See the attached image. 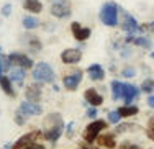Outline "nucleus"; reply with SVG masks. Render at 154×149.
<instances>
[{"label":"nucleus","mask_w":154,"mask_h":149,"mask_svg":"<svg viewBox=\"0 0 154 149\" xmlns=\"http://www.w3.org/2000/svg\"><path fill=\"white\" fill-rule=\"evenodd\" d=\"M45 128H43V138L49 143H56L57 139L64 133V120H62L61 113H49L45 118Z\"/></svg>","instance_id":"1"},{"label":"nucleus","mask_w":154,"mask_h":149,"mask_svg":"<svg viewBox=\"0 0 154 149\" xmlns=\"http://www.w3.org/2000/svg\"><path fill=\"white\" fill-rule=\"evenodd\" d=\"M107 121L105 120H94V121H90L89 125L85 126V129H84L82 133V138L85 143L92 144L97 141V138L100 136V133L103 131V129H107Z\"/></svg>","instance_id":"2"},{"label":"nucleus","mask_w":154,"mask_h":149,"mask_svg":"<svg viewBox=\"0 0 154 149\" xmlns=\"http://www.w3.org/2000/svg\"><path fill=\"white\" fill-rule=\"evenodd\" d=\"M118 12L120 7L113 2H107L103 3L100 10V21L107 26H116L118 25Z\"/></svg>","instance_id":"3"},{"label":"nucleus","mask_w":154,"mask_h":149,"mask_svg":"<svg viewBox=\"0 0 154 149\" xmlns=\"http://www.w3.org/2000/svg\"><path fill=\"white\" fill-rule=\"evenodd\" d=\"M33 79L39 84H45V82H54L56 79V74H54L53 67L46 62H38L35 67H33V72H31Z\"/></svg>","instance_id":"4"},{"label":"nucleus","mask_w":154,"mask_h":149,"mask_svg":"<svg viewBox=\"0 0 154 149\" xmlns=\"http://www.w3.org/2000/svg\"><path fill=\"white\" fill-rule=\"evenodd\" d=\"M72 13V7L69 0H53L51 2V15L56 18H67Z\"/></svg>","instance_id":"5"},{"label":"nucleus","mask_w":154,"mask_h":149,"mask_svg":"<svg viewBox=\"0 0 154 149\" xmlns=\"http://www.w3.org/2000/svg\"><path fill=\"white\" fill-rule=\"evenodd\" d=\"M39 138H43V131H30V133H25L23 136H20L15 143L12 144V149H26L28 146H31V144H35L36 141L39 139Z\"/></svg>","instance_id":"6"},{"label":"nucleus","mask_w":154,"mask_h":149,"mask_svg":"<svg viewBox=\"0 0 154 149\" xmlns=\"http://www.w3.org/2000/svg\"><path fill=\"white\" fill-rule=\"evenodd\" d=\"M82 77H84V72L82 71H71V74H66L64 77H62V85H64L66 90H69V92H74L77 90V87H79V84L82 82Z\"/></svg>","instance_id":"7"},{"label":"nucleus","mask_w":154,"mask_h":149,"mask_svg":"<svg viewBox=\"0 0 154 149\" xmlns=\"http://www.w3.org/2000/svg\"><path fill=\"white\" fill-rule=\"evenodd\" d=\"M8 59H10V62H12V66L25 69V71H26V69L35 67L33 59H31V57H28L26 54H23V53H12V54H8Z\"/></svg>","instance_id":"8"},{"label":"nucleus","mask_w":154,"mask_h":149,"mask_svg":"<svg viewBox=\"0 0 154 149\" xmlns=\"http://www.w3.org/2000/svg\"><path fill=\"white\" fill-rule=\"evenodd\" d=\"M43 95V87L39 82H33L25 89V97H26V102H31V103H39Z\"/></svg>","instance_id":"9"},{"label":"nucleus","mask_w":154,"mask_h":149,"mask_svg":"<svg viewBox=\"0 0 154 149\" xmlns=\"http://www.w3.org/2000/svg\"><path fill=\"white\" fill-rule=\"evenodd\" d=\"M18 110L21 111L25 116H36V115H41L43 113V107L39 103H31V102H21L20 107H18Z\"/></svg>","instance_id":"10"},{"label":"nucleus","mask_w":154,"mask_h":149,"mask_svg":"<svg viewBox=\"0 0 154 149\" xmlns=\"http://www.w3.org/2000/svg\"><path fill=\"white\" fill-rule=\"evenodd\" d=\"M71 31H72V36H74L77 41H85V39H89L90 35H92V30H90V28L82 26V25L77 23V21H74V23L71 25Z\"/></svg>","instance_id":"11"},{"label":"nucleus","mask_w":154,"mask_h":149,"mask_svg":"<svg viewBox=\"0 0 154 149\" xmlns=\"http://www.w3.org/2000/svg\"><path fill=\"white\" fill-rule=\"evenodd\" d=\"M82 59V53H80L79 49H64L61 53V61L64 64H69V66H72V64H77L79 61Z\"/></svg>","instance_id":"12"},{"label":"nucleus","mask_w":154,"mask_h":149,"mask_svg":"<svg viewBox=\"0 0 154 149\" xmlns=\"http://www.w3.org/2000/svg\"><path fill=\"white\" fill-rule=\"evenodd\" d=\"M139 92H141V90H139L136 85H133V84H125L123 85V100H125V103L131 105L133 100H136L139 97Z\"/></svg>","instance_id":"13"},{"label":"nucleus","mask_w":154,"mask_h":149,"mask_svg":"<svg viewBox=\"0 0 154 149\" xmlns=\"http://www.w3.org/2000/svg\"><path fill=\"white\" fill-rule=\"evenodd\" d=\"M84 99H85V102L90 107H100V105L103 103V97H102L95 89H87L85 92H84Z\"/></svg>","instance_id":"14"},{"label":"nucleus","mask_w":154,"mask_h":149,"mask_svg":"<svg viewBox=\"0 0 154 149\" xmlns=\"http://www.w3.org/2000/svg\"><path fill=\"white\" fill-rule=\"evenodd\" d=\"M98 146L105 147V149H115L116 147V139H115V133H103L97 138Z\"/></svg>","instance_id":"15"},{"label":"nucleus","mask_w":154,"mask_h":149,"mask_svg":"<svg viewBox=\"0 0 154 149\" xmlns=\"http://www.w3.org/2000/svg\"><path fill=\"white\" fill-rule=\"evenodd\" d=\"M122 30L128 35H133V33H136V31H139V25L131 15L125 13V21L122 23Z\"/></svg>","instance_id":"16"},{"label":"nucleus","mask_w":154,"mask_h":149,"mask_svg":"<svg viewBox=\"0 0 154 149\" xmlns=\"http://www.w3.org/2000/svg\"><path fill=\"white\" fill-rule=\"evenodd\" d=\"M8 79L12 81V84H17L18 87H23L25 79H26V72H25V69H20V67L10 69V75H8Z\"/></svg>","instance_id":"17"},{"label":"nucleus","mask_w":154,"mask_h":149,"mask_svg":"<svg viewBox=\"0 0 154 149\" xmlns=\"http://www.w3.org/2000/svg\"><path fill=\"white\" fill-rule=\"evenodd\" d=\"M0 89L3 90L5 95L12 97V99H15V97H17V92H15V89H13V84L8 79V75H2V77H0Z\"/></svg>","instance_id":"18"},{"label":"nucleus","mask_w":154,"mask_h":149,"mask_svg":"<svg viewBox=\"0 0 154 149\" xmlns=\"http://www.w3.org/2000/svg\"><path fill=\"white\" fill-rule=\"evenodd\" d=\"M87 72H89L90 79L95 81V82L103 81V77H105V71H103V67H102L100 64H92V66H89Z\"/></svg>","instance_id":"19"},{"label":"nucleus","mask_w":154,"mask_h":149,"mask_svg":"<svg viewBox=\"0 0 154 149\" xmlns=\"http://www.w3.org/2000/svg\"><path fill=\"white\" fill-rule=\"evenodd\" d=\"M116 111L120 113L122 118H130V116H136L139 113V108L136 105H123V107H118Z\"/></svg>","instance_id":"20"},{"label":"nucleus","mask_w":154,"mask_h":149,"mask_svg":"<svg viewBox=\"0 0 154 149\" xmlns=\"http://www.w3.org/2000/svg\"><path fill=\"white\" fill-rule=\"evenodd\" d=\"M23 7L31 13H39L43 10V3L39 0H23Z\"/></svg>","instance_id":"21"},{"label":"nucleus","mask_w":154,"mask_h":149,"mask_svg":"<svg viewBox=\"0 0 154 149\" xmlns=\"http://www.w3.org/2000/svg\"><path fill=\"white\" fill-rule=\"evenodd\" d=\"M123 85L125 84L123 82H120V81H113L112 82V97H113V100H122L123 99Z\"/></svg>","instance_id":"22"},{"label":"nucleus","mask_w":154,"mask_h":149,"mask_svg":"<svg viewBox=\"0 0 154 149\" xmlns=\"http://www.w3.org/2000/svg\"><path fill=\"white\" fill-rule=\"evenodd\" d=\"M23 26L26 30H35V28L39 26V20L31 15H26V17H23Z\"/></svg>","instance_id":"23"},{"label":"nucleus","mask_w":154,"mask_h":149,"mask_svg":"<svg viewBox=\"0 0 154 149\" xmlns=\"http://www.w3.org/2000/svg\"><path fill=\"white\" fill-rule=\"evenodd\" d=\"M28 48H30L33 53H38V51H41V41H39L38 36H28Z\"/></svg>","instance_id":"24"},{"label":"nucleus","mask_w":154,"mask_h":149,"mask_svg":"<svg viewBox=\"0 0 154 149\" xmlns=\"http://www.w3.org/2000/svg\"><path fill=\"white\" fill-rule=\"evenodd\" d=\"M134 44L139 46V48H144V49H149L152 46V43H151V39L149 38H146V36H139V38H134Z\"/></svg>","instance_id":"25"},{"label":"nucleus","mask_w":154,"mask_h":149,"mask_svg":"<svg viewBox=\"0 0 154 149\" xmlns=\"http://www.w3.org/2000/svg\"><path fill=\"white\" fill-rule=\"evenodd\" d=\"M139 90L144 92V93H152L154 92V79H146V81H143Z\"/></svg>","instance_id":"26"},{"label":"nucleus","mask_w":154,"mask_h":149,"mask_svg":"<svg viewBox=\"0 0 154 149\" xmlns=\"http://www.w3.org/2000/svg\"><path fill=\"white\" fill-rule=\"evenodd\" d=\"M138 129V126L134 123H123V125H118L115 129V133H125V131H134Z\"/></svg>","instance_id":"27"},{"label":"nucleus","mask_w":154,"mask_h":149,"mask_svg":"<svg viewBox=\"0 0 154 149\" xmlns=\"http://www.w3.org/2000/svg\"><path fill=\"white\" fill-rule=\"evenodd\" d=\"M120 120H122V116H120V113H118L116 110H113V111H110V113H108V121H110V123H113V125H118Z\"/></svg>","instance_id":"28"},{"label":"nucleus","mask_w":154,"mask_h":149,"mask_svg":"<svg viewBox=\"0 0 154 149\" xmlns=\"http://www.w3.org/2000/svg\"><path fill=\"white\" fill-rule=\"evenodd\" d=\"M15 123H17L18 126H23L25 123H26V116L21 113L20 110H17V111H15Z\"/></svg>","instance_id":"29"},{"label":"nucleus","mask_w":154,"mask_h":149,"mask_svg":"<svg viewBox=\"0 0 154 149\" xmlns=\"http://www.w3.org/2000/svg\"><path fill=\"white\" fill-rule=\"evenodd\" d=\"M146 134H148L149 139L154 141V116H152V118H149V121H148V129H146Z\"/></svg>","instance_id":"30"},{"label":"nucleus","mask_w":154,"mask_h":149,"mask_svg":"<svg viewBox=\"0 0 154 149\" xmlns=\"http://www.w3.org/2000/svg\"><path fill=\"white\" fill-rule=\"evenodd\" d=\"M0 59H2V66H3V72H8L10 69H12V62H10L8 56H5V54H2V56H0Z\"/></svg>","instance_id":"31"},{"label":"nucleus","mask_w":154,"mask_h":149,"mask_svg":"<svg viewBox=\"0 0 154 149\" xmlns=\"http://www.w3.org/2000/svg\"><path fill=\"white\" fill-rule=\"evenodd\" d=\"M120 149H143V147L138 146V144H134V143H130V141H123V143L120 144Z\"/></svg>","instance_id":"32"},{"label":"nucleus","mask_w":154,"mask_h":149,"mask_svg":"<svg viewBox=\"0 0 154 149\" xmlns=\"http://www.w3.org/2000/svg\"><path fill=\"white\" fill-rule=\"evenodd\" d=\"M139 31H149V33H154V21L146 25H139Z\"/></svg>","instance_id":"33"},{"label":"nucleus","mask_w":154,"mask_h":149,"mask_svg":"<svg viewBox=\"0 0 154 149\" xmlns=\"http://www.w3.org/2000/svg\"><path fill=\"white\" fill-rule=\"evenodd\" d=\"M122 74H123V77H134V75H136V71H134L133 67H125Z\"/></svg>","instance_id":"34"},{"label":"nucleus","mask_w":154,"mask_h":149,"mask_svg":"<svg viewBox=\"0 0 154 149\" xmlns=\"http://www.w3.org/2000/svg\"><path fill=\"white\" fill-rule=\"evenodd\" d=\"M2 15L3 17H10V15H12V5H10V3H5V5H3Z\"/></svg>","instance_id":"35"},{"label":"nucleus","mask_w":154,"mask_h":149,"mask_svg":"<svg viewBox=\"0 0 154 149\" xmlns=\"http://www.w3.org/2000/svg\"><path fill=\"white\" fill-rule=\"evenodd\" d=\"M87 116H89V118H92V120H95V118H97V108L90 107L89 110H87Z\"/></svg>","instance_id":"36"},{"label":"nucleus","mask_w":154,"mask_h":149,"mask_svg":"<svg viewBox=\"0 0 154 149\" xmlns=\"http://www.w3.org/2000/svg\"><path fill=\"white\" fill-rule=\"evenodd\" d=\"M79 149H98V147H95V146H92V144H89V143H80L79 144Z\"/></svg>","instance_id":"37"},{"label":"nucleus","mask_w":154,"mask_h":149,"mask_svg":"<svg viewBox=\"0 0 154 149\" xmlns=\"http://www.w3.org/2000/svg\"><path fill=\"white\" fill-rule=\"evenodd\" d=\"M72 134H74V123H69L67 125V136L72 138Z\"/></svg>","instance_id":"38"},{"label":"nucleus","mask_w":154,"mask_h":149,"mask_svg":"<svg viewBox=\"0 0 154 149\" xmlns=\"http://www.w3.org/2000/svg\"><path fill=\"white\" fill-rule=\"evenodd\" d=\"M26 149H46L43 144H38V143H35V144H31V146H28Z\"/></svg>","instance_id":"39"},{"label":"nucleus","mask_w":154,"mask_h":149,"mask_svg":"<svg viewBox=\"0 0 154 149\" xmlns=\"http://www.w3.org/2000/svg\"><path fill=\"white\" fill-rule=\"evenodd\" d=\"M148 105H149V108H154V95L148 97Z\"/></svg>","instance_id":"40"},{"label":"nucleus","mask_w":154,"mask_h":149,"mask_svg":"<svg viewBox=\"0 0 154 149\" xmlns=\"http://www.w3.org/2000/svg\"><path fill=\"white\" fill-rule=\"evenodd\" d=\"M0 56H2V48H0ZM3 75V66H2V59H0V77Z\"/></svg>","instance_id":"41"},{"label":"nucleus","mask_w":154,"mask_h":149,"mask_svg":"<svg viewBox=\"0 0 154 149\" xmlns=\"http://www.w3.org/2000/svg\"><path fill=\"white\" fill-rule=\"evenodd\" d=\"M3 149H8V147H3Z\"/></svg>","instance_id":"42"}]
</instances>
